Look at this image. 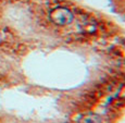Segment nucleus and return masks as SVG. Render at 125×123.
<instances>
[{"mask_svg": "<svg viewBox=\"0 0 125 123\" xmlns=\"http://www.w3.org/2000/svg\"><path fill=\"white\" fill-rule=\"evenodd\" d=\"M49 20L57 26H66L73 22L74 14L66 7H56L50 10Z\"/></svg>", "mask_w": 125, "mask_h": 123, "instance_id": "1", "label": "nucleus"}, {"mask_svg": "<svg viewBox=\"0 0 125 123\" xmlns=\"http://www.w3.org/2000/svg\"><path fill=\"white\" fill-rule=\"evenodd\" d=\"M78 123H102V119L96 113H87L81 118Z\"/></svg>", "mask_w": 125, "mask_h": 123, "instance_id": "2", "label": "nucleus"}, {"mask_svg": "<svg viewBox=\"0 0 125 123\" xmlns=\"http://www.w3.org/2000/svg\"><path fill=\"white\" fill-rule=\"evenodd\" d=\"M3 39H4V34H3V32H2L1 30H0V44L3 42Z\"/></svg>", "mask_w": 125, "mask_h": 123, "instance_id": "3", "label": "nucleus"}]
</instances>
